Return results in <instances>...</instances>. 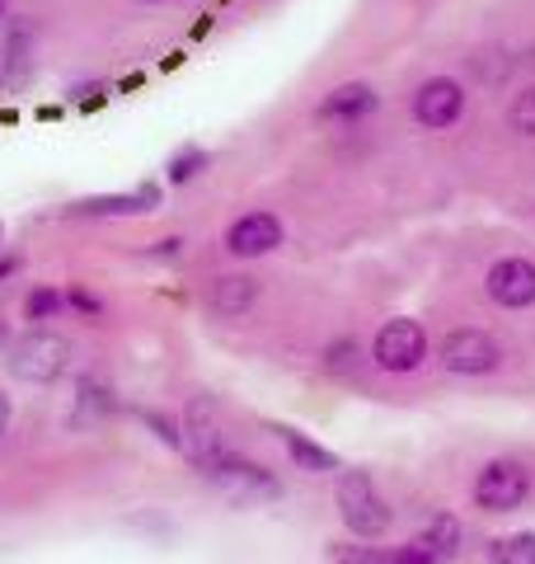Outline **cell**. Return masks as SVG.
<instances>
[{"mask_svg": "<svg viewBox=\"0 0 535 564\" xmlns=\"http://www.w3.org/2000/svg\"><path fill=\"white\" fill-rule=\"evenodd\" d=\"M334 564H441V555L427 545L423 536L404 541V545H357V541H338L329 545Z\"/></svg>", "mask_w": 535, "mask_h": 564, "instance_id": "10", "label": "cell"}, {"mask_svg": "<svg viewBox=\"0 0 535 564\" xmlns=\"http://www.w3.org/2000/svg\"><path fill=\"white\" fill-rule=\"evenodd\" d=\"M371 358H376L381 372H414L427 358V334L418 321H385L376 344H371Z\"/></svg>", "mask_w": 535, "mask_h": 564, "instance_id": "6", "label": "cell"}, {"mask_svg": "<svg viewBox=\"0 0 535 564\" xmlns=\"http://www.w3.org/2000/svg\"><path fill=\"white\" fill-rule=\"evenodd\" d=\"M203 475L221 494H230L236 503H259V499H277L282 494V485L273 480V475H268L263 466H254V462H244V456H236V452H226L221 462L203 466Z\"/></svg>", "mask_w": 535, "mask_h": 564, "instance_id": "4", "label": "cell"}, {"mask_svg": "<svg viewBox=\"0 0 535 564\" xmlns=\"http://www.w3.org/2000/svg\"><path fill=\"white\" fill-rule=\"evenodd\" d=\"M24 80H29V43L14 39L10 43V66H6V76H0V85L14 90V85H24Z\"/></svg>", "mask_w": 535, "mask_h": 564, "instance_id": "21", "label": "cell"}, {"mask_svg": "<svg viewBox=\"0 0 535 564\" xmlns=\"http://www.w3.org/2000/svg\"><path fill=\"white\" fill-rule=\"evenodd\" d=\"M498 362H503V348L489 329H451L441 339V367L456 377H484V372H498Z\"/></svg>", "mask_w": 535, "mask_h": 564, "instance_id": "5", "label": "cell"}, {"mask_svg": "<svg viewBox=\"0 0 535 564\" xmlns=\"http://www.w3.org/2000/svg\"><path fill=\"white\" fill-rule=\"evenodd\" d=\"M489 560L493 564H535V532H516L489 545Z\"/></svg>", "mask_w": 535, "mask_h": 564, "instance_id": "16", "label": "cell"}, {"mask_svg": "<svg viewBox=\"0 0 535 564\" xmlns=\"http://www.w3.org/2000/svg\"><path fill=\"white\" fill-rule=\"evenodd\" d=\"M66 362H70V344L57 329H29L10 348V372L20 381H33V386L57 381L66 372Z\"/></svg>", "mask_w": 535, "mask_h": 564, "instance_id": "2", "label": "cell"}, {"mask_svg": "<svg viewBox=\"0 0 535 564\" xmlns=\"http://www.w3.org/2000/svg\"><path fill=\"white\" fill-rule=\"evenodd\" d=\"M6 423H10V400L0 395V433H6Z\"/></svg>", "mask_w": 535, "mask_h": 564, "instance_id": "25", "label": "cell"}, {"mask_svg": "<svg viewBox=\"0 0 535 564\" xmlns=\"http://www.w3.org/2000/svg\"><path fill=\"white\" fill-rule=\"evenodd\" d=\"M137 6H160V0H137Z\"/></svg>", "mask_w": 535, "mask_h": 564, "instance_id": "27", "label": "cell"}, {"mask_svg": "<svg viewBox=\"0 0 535 564\" xmlns=\"http://www.w3.org/2000/svg\"><path fill=\"white\" fill-rule=\"evenodd\" d=\"M277 433H282V447L292 452V462H296L301 470H310V475H329V470H338V456H334L329 447L310 443L306 433H296V429H277Z\"/></svg>", "mask_w": 535, "mask_h": 564, "instance_id": "15", "label": "cell"}, {"mask_svg": "<svg viewBox=\"0 0 535 564\" xmlns=\"http://www.w3.org/2000/svg\"><path fill=\"white\" fill-rule=\"evenodd\" d=\"M460 113H466V85H460L456 76H433L418 85L414 95V122L427 132H446L456 128Z\"/></svg>", "mask_w": 535, "mask_h": 564, "instance_id": "7", "label": "cell"}, {"mask_svg": "<svg viewBox=\"0 0 535 564\" xmlns=\"http://www.w3.org/2000/svg\"><path fill=\"white\" fill-rule=\"evenodd\" d=\"M207 170V151L203 147H184L174 155V161L165 165V180L170 184H188V180H198V174Z\"/></svg>", "mask_w": 535, "mask_h": 564, "instance_id": "18", "label": "cell"}, {"mask_svg": "<svg viewBox=\"0 0 535 564\" xmlns=\"http://www.w3.org/2000/svg\"><path fill=\"white\" fill-rule=\"evenodd\" d=\"M423 541L433 545V551L441 555V564H446V560L460 551V522H456V518H433V527L423 532Z\"/></svg>", "mask_w": 535, "mask_h": 564, "instance_id": "17", "label": "cell"}, {"mask_svg": "<svg viewBox=\"0 0 535 564\" xmlns=\"http://www.w3.org/2000/svg\"><path fill=\"white\" fill-rule=\"evenodd\" d=\"M376 90H371L367 80H348V85H338V90L325 95V104H319V118H334V122H357V118H367L371 109H376Z\"/></svg>", "mask_w": 535, "mask_h": 564, "instance_id": "12", "label": "cell"}, {"mask_svg": "<svg viewBox=\"0 0 535 564\" xmlns=\"http://www.w3.org/2000/svg\"><path fill=\"white\" fill-rule=\"evenodd\" d=\"M70 99L89 109V104H103V90H99V85H76V90H70Z\"/></svg>", "mask_w": 535, "mask_h": 564, "instance_id": "22", "label": "cell"}, {"mask_svg": "<svg viewBox=\"0 0 535 564\" xmlns=\"http://www.w3.org/2000/svg\"><path fill=\"white\" fill-rule=\"evenodd\" d=\"M484 292L493 296V306L503 311H526L535 306V263L531 259H498L489 278H484Z\"/></svg>", "mask_w": 535, "mask_h": 564, "instance_id": "9", "label": "cell"}, {"mask_svg": "<svg viewBox=\"0 0 535 564\" xmlns=\"http://www.w3.org/2000/svg\"><path fill=\"white\" fill-rule=\"evenodd\" d=\"M70 306H80L85 315H95V311H99V302H95L89 292H70Z\"/></svg>", "mask_w": 535, "mask_h": 564, "instance_id": "23", "label": "cell"}, {"mask_svg": "<svg viewBox=\"0 0 535 564\" xmlns=\"http://www.w3.org/2000/svg\"><path fill=\"white\" fill-rule=\"evenodd\" d=\"M184 447L193 456V466H211V462H221V456L230 452L226 443V423H221V410H217V400H207V395H193L188 400V410H184Z\"/></svg>", "mask_w": 535, "mask_h": 564, "instance_id": "3", "label": "cell"}, {"mask_svg": "<svg viewBox=\"0 0 535 564\" xmlns=\"http://www.w3.org/2000/svg\"><path fill=\"white\" fill-rule=\"evenodd\" d=\"M277 245H282V221L273 212H244L226 231V250L236 259H259L268 250H277Z\"/></svg>", "mask_w": 535, "mask_h": 564, "instance_id": "11", "label": "cell"}, {"mask_svg": "<svg viewBox=\"0 0 535 564\" xmlns=\"http://www.w3.org/2000/svg\"><path fill=\"white\" fill-rule=\"evenodd\" d=\"M507 122H512V132H522V137H535V85H526V90L512 99V109H507Z\"/></svg>", "mask_w": 535, "mask_h": 564, "instance_id": "20", "label": "cell"}, {"mask_svg": "<svg viewBox=\"0 0 535 564\" xmlns=\"http://www.w3.org/2000/svg\"><path fill=\"white\" fill-rule=\"evenodd\" d=\"M334 499H338V518L348 522V532L357 541H371V536H385L390 522H395V508H390L376 485H371L367 470H343L334 485Z\"/></svg>", "mask_w": 535, "mask_h": 564, "instance_id": "1", "label": "cell"}, {"mask_svg": "<svg viewBox=\"0 0 535 564\" xmlns=\"http://www.w3.org/2000/svg\"><path fill=\"white\" fill-rule=\"evenodd\" d=\"M10 273H20V259H0V278H10Z\"/></svg>", "mask_w": 535, "mask_h": 564, "instance_id": "24", "label": "cell"}, {"mask_svg": "<svg viewBox=\"0 0 535 564\" xmlns=\"http://www.w3.org/2000/svg\"><path fill=\"white\" fill-rule=\"evenodd\" d=\"M6 6H10V0H0V20H6Z\"/></svg>", "mask_w": 535, "mask_h": 564, "instance_id": "26", "label": "cell"}, {"mask_svg": "<svg viewBox=\"0 0 535 564\" xmlns=\"http://www.w3.org/2000/svg\"><path fill=\"white\" fill-rule=\"evenodd\" d=\"M29 321H57V315L66 311V296L57 288H39V292H29Z\"/></svg>", "mask_w": 535, "mask_h": 564, "instance_id": "19", "label": "cell"}, {"mask_svg": "<svg viewBox=\"0 0 535 564\" xmlns=\"http://www.w3.org/2000/svg\"><path fill=\"white\" fill-rule=\"evenodd\" d=\"M526 494H531V475L516 462H489L474 480V503L484 513H512V508L526 503Z\"/></svg>", "mask_w": 535, "mask_h": 564, "instance_id": "8", "label": "cell"}, {"mask_svg": "<svg viewBox=\"0 0 535 564\" xmlns=\"http://www.w3.org/2000/svg\"><path fill=\"white\" fill-rule=\"evenodd\" d=\"M160 203V188H137V193H103V198L70 203L76 217H132V212H151Z\"/></svg>", "mask_w": 535, "mask_h": 564, "instance_id": "13", "label": "cell"}, {"mask_svg": "<svg viewBox=\"0 0 535 564\" xmlns=\"http://www.w3.org/2000/svg\"><path fill=\"white\" fill-rule=\"evenodd\" d=\"M254 302H259V282L244 273H226V278H217V288H211V311L226 315V321L244 315Z\"/></svg>", "mask_w": 535, "mask_h": 564, "instance_id": "14", "label": "cell"}]
</instances>
